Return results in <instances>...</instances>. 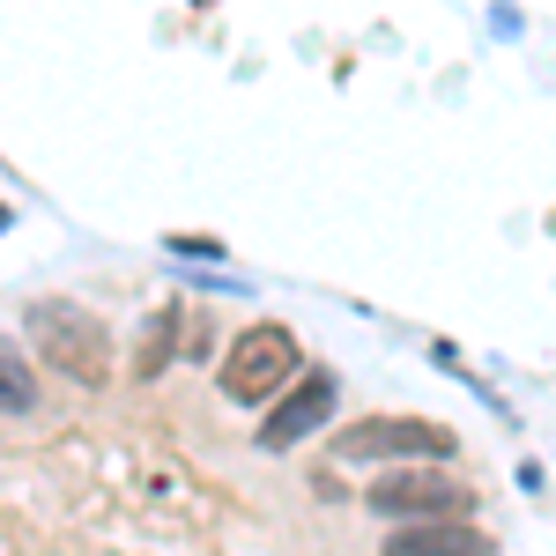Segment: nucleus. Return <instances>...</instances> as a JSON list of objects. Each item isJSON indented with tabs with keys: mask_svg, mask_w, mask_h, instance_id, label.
Returning a JSON list of instances; mask_svg holds the SVG:
<instances>
[{
	"mask_svg": "<svg viewBox=\"0 0 556 556\" xmlns=\"http://www.w3.org/2000/svg\"><path fill=\"white\" fill-rule=\"evenodd\" d=\"M0 230H8V208H0Z\"/></svg>",
	"mask_w": 556,
	"mask_h": 556,
	"instance_id": "9d476101",
	"label": "nucleus"
},
{
	"mask_svg": "<svg viewBox=\"0 0 556 556\" xmlns=\"http://www.w3.org/2000/svg\"><path fill=\"white\" fill-rule=\"evenodd\" d=\"M334 393H342V386H334V371H298V386H290L275 408H267L260 445H267V453H290V445H304L312 430L334 416Z\"/></svg>",
	"mask_w": 556,
	"mask_h": 556,
	"instance_id": "39448f33",
	"label": "nucleus"
},
{
	"mask_svg": "<svg viewBox=\"0 0 556 556\" xmlns=\"http://www.w3.org/2000/svg\"><path fill=\"white\" fill-rule=\"evenodd\" d=\"M364 505L379 519H401V527H438V519H468L475 490L453 468H393L364 490Z\"/></svg>",
	"mask_w": 556,
	"mask_h": 556,
	"instance_id": "7ed1b4c3",
	"label": "nucleus"
},
{
	"mask_svg": "<svg viewBox=\"0 0 556 556\" xmlns=\"http://www.w3.org/2000/svg\"><path fill=\"white\" fill-rule=\"evenodd\" d=\"M342 460H408V468H445L453 460V430L430 416H371V424L334 430Z\"/></svg>",
	"mask_w": 556,
	"mask_h": 556,
	"instance_id": "20e7f679",
	"label": "nucleus"
},
{
	"mask_svg": "<svg viewBox=\"0 0 556 556\" xmlns=\"http://www.w3.org/2000/svg\"><path fill=\"white\" fill-rule=\"evenodd\" d=\"M304 371V349L298 334L282 327V319H253L238 342L223 349V364H215V386H223V401H238V408H267L275 393H290Z\"/></svg>",
	"mask_w": 556,
	"mask_h": 556,
	"instance_id": "f03ea898",
	"label": "nucleus"
},
{
	"mask_svg": "<svg viewBox=\"0 0 556 556\" xmlns=\"http://www.w3.org/2000/svg\"><path fill=\"white\" fill-rule=\"evenodd\" d=\"M164 245H172V253H186V260H223V238H208V230H172Z\"/></svg>",
	"mask_w": 556,
	"mask_h": 556,
	"instance_id": "1a4fd4ad",
	"label": "nucleus"
},
{
	"mask_svg": "<svg viewBox=\"0 0 556 556\" xmlns=\"http://www.w3.org/2000/svg\"><path fill=\"white\" fill-rule=\"evenodd\" d=\"M23 327H30V349H38V364H52L60 379L75 386H112V334H104V319L83 312V304H60V298H38L23 312Z\"/></svg>",
	"mask_w": 556,
	"mask_h": 556,
	"instance_id": "f257e3e1",
	"label": "nucleus"
},
{
	"mask_svg": "<svg viewBox=\"0 0 556 556\" xmlns=\"http://www.w3.org/2000/svg\"><path fill=\"white\" fill-rule=\"evenodd\" d=\"M38 401V386H30V364L15 356V349L0 342V408H30Z\"/></svg>",
	"mask_w": 556,
	"mask_h": 556,
	"instance_id": "6e6552de",
	"label": "nucleus"
},
{
	"mask_svg": "<svg viewBox=\"0 0 556 556\" xmlns=\"http://www.w3.org/2000/svg\"><path fill=\"white\" fill-rule=\"evenodd\" d=\"M386 556H490V534L475 519H438V527H393Z\"/></svg>",
	"mask_w": 556,
	"mask_h": 556,
	"instance_id": "423d86ee",
	"label": "nucleus"
},
{
	"mask_svg": "<svg viewBox=\"0 0 556 556\" xmlns=\"http://www.w3.org/2000/svg\"><path fill=\"white\" fill-rule=\"evenodd\" d=\"M172 356H178V304H156L141 319V342H134V379H156Z\"/></svg>",
	"mask_w": 556,
	"mask_h": 556,
	"instance_id": "0eeeda50",
	"label": "nucleus"
}]
</instances>
